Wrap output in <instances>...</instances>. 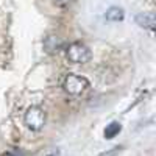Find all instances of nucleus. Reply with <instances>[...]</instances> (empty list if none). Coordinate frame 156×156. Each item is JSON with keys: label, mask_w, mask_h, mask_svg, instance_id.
Listing matches in <instances>:
<instances>
[{"label": "nucleus", "mask_w": 156, "mask_h": 156, "mask_svg": "<svg viewBox=\"0 0 156 156\" xmlns=\"http://www.w3.org/2000/svg\"><path fill=\"white\" fill-rule=\"evenodd\" d=\"M45 120H47V115H45V111L41 106L33 105L23 114V123L28 129H31V131H41L45 125Z\"/></svg>", "instance_id": "obj_1"}, {"label": "nucleus", "mask_w": 156, "mask_h": 156, "mask_svg": "<svg viewBox=\"0 0 156 156\" xmlns=\"http://www.w3.org/2000/svg\"><path fill=\"white\" fill-rule=\"evenodd\" d=\"M66 56L70 62L73 64H84L90 59L92 53L86 44L83 42H72L69 44V47L66 48Z\"/></svg>", "instance_id": "obj_3"}, {"label": "nucleus", "mask_w": 156, "mask_h": 156, "mask_svg": "<svg viewBox=\"0 0 156 156\" xmlns=\"http://www.w3.org/2000/svg\"><path fill=\"white\" fill-rule=\"evenodd\" d=\"M122 150H123V147H122V145H115V147H112L111 150H106V151L100 153L98 156H117Z\"/></svg>", "instance_id": "obj_8"}, {"label": "nucleus", "mask_w": 156, "mask_h": 156, "mask_svg": "<svg viewBox=\"0 0 156 156\" xmlns=\"http://www.w3.org/2000/svg\"><path fill=\"white\" fill-rule=\"evenodd\" d=\"M120 131H122V123L120 122H111L109 125H106L105 131H103V136H105V139H112Z\"/></svg>", "instance_id": "obj_6"}, {"label": "nucleus", "mask_w": 156, "mask_h": 156, "mask_svg": "<svg viewBox=\"0 0 156 156\" xmlns=\"http://www.w3.org/2000/svg\"><path fill=\"white\" fill-rule=\"evenodd\" d=\"M62 47V42H61V39L55 34H50L45 37V41H44V48L47 50V53H56V51Z\"/></svg>", "instance_id": "obj_5"}, {"label": "nucleus", "mask_w": 156, "mask_h": 156, "mask_svg": "<svg viewBox=\"0 0 156 156\" xmlns=\"http://www.w3.org/2000/svg\"><path fill=\"white\" fill-rule=\"evenodd\" d=\"M87 87H89L87 78H84L81 75H76V73H67L66 78H64V81H62V89L66 90V94H69L72 97L81 95Z\"/></svg>", "instance_id": "obj_2"}, {"label": "nucleus", "mask_w": 156, "mask_h": 156, "mask_svg": "<svg viewBox=\"0 0 156 156\" xmlns=\"http://www.w3.org/2000/svg\"><path fill=\"white\" fill-rule=\"evenodd\" d=\"M53 2H55V5L59 6V8H66V6H69L70 3H73V0H53Z\"/></svg>", "instance_id": "obj_9"}, {"label": "nucleus", "mask_w": 156, "mask_h": 156, "mask_svg": "<svg viewBox=\"0 0 156 156\" xmlns=\"http://www.w3.org/2000/svg\"><path fill=\"white\" fill-rule=\"evenodd\" d=\"M136 23L142 28L154 30V16H153V12H139V14H136Z\"/></svg>", "instance_id": "obj_4"}, {"label": "nucleus", "mask_w": 156, "mask_h": 156, "mask_svg": "<svg viewBox=\"0 0 156 156\" xmlns=\"http://www.w3.org/2000/svg\"><path fill=\"white\" fill-rule=\"evenodd\" d=\"M123 16H125V12L119 6H111L106 11V20H109V22H120L123 19Z\"/></svg>", "instance_id": "obj_7"}, {"label": "nucleus", "mask_w": 156, "mask_h": 156, "mask_svg": "<svg viewBox=\"0 0 156 156\" xmlns=\"http://www.w3.org/2000/svg\"><path fill=\"white\" fill-rule=\"evenodd\" d=\"M3 156H23V153L19 151V150H9V151H6Z\"/></svg>", "instance_id": "obj_10"}]
</instances>
